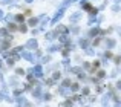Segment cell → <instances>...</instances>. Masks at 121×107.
<instances>
[{
    "mask_svg": "<svg viewBox=\"0 0 121 107\" xmlns=\"http://www.w3.org/2000/svg\"><path fill=\"white\" fill-rule=\"evenodd\" d=\"M28 48L35 49L37 48V41H35V40H29V41H28Z\"/></svg>",
    "mask_w": 121,
    "mask_h": 107,
    "instance_id": "6da1fadb",
    "label": "cell"
}]
</instances>
